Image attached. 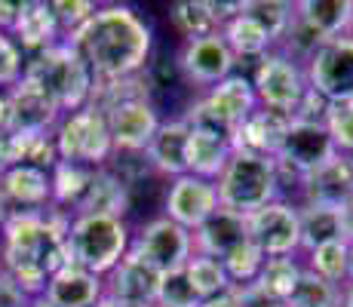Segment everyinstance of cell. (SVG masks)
I'll use <instances>...</instances> for the list:
<instances>
[{"mask_svg": "<svg viewBox=\"0 0 353 307\" xmlns=\"http://www.w3.org/2000/svg\"><path fill=\"white\" fill-rule=\"evenodd\" d=\"M65 43L77 50L92 77H135L154 52V25L129 3H105Z\"/></svg>", "mask_w": 353, "mask_h": 307, "instance_id": "obj_1", "label": "cell"}, {"mask_svg": "<svg viewBox=\"0 0 353 307\" xmlns=\"http://www.w3.org/2000/svg\"><path fill=\"white\" fill-rule=\"evenodd\" d=\"M71 212L46 206L43 212H25L0 230V268L28 298L46 292V283L65 261V234Z\"/></svg>", "mask_w": 353, "mask_h": 307, "instance_id": "obj_2", "label": "cell"}, {"mask_svg": "<svg viewBox=\"0 0 353 307\" xmlns=\"http://www.w3.org/2000/svg\"><path fill=\"white\" fill-rule=\"evenodd\" d=\"M132 249V228L126 218L83 212L71 218L65 234V261L90 270L96 277H108Z\"/></svg>", "mask_w": 353, "mask_h": 307, "instance_id": "obj_3", "label": "cell"}, {"mask_svg": "<svg viewBox=\"0 0 353 307\" xmlns=\"http://www.w3.org/2000/svg\"><path fill=\"white\" fill-rule=\"evenodd\" d=\"M25 80H31L37 90H43L59 105L62 114L80 111L90 105L92 92V74L86 61L77 56L71 43L59 40L56 46L25 59Z\"/></svg>", "mask_w": 353, "mask_h": 307, "instance_id": "obj_4", "label": "cell"}, {"mask_svg": "<svg viewBox=\"0 0 353 307\" xmlns=\"http://www.w3.org/2000/svg\"><path fill=\"white\" fill-rule=\"evenodd\" d=\"M215 190H219V206L243 218L283 197L274 157L246 151L230 154L221 175L215 179Z\"/></svg>", "mask_w": 353, "mask_h": 307, "instance_id": "obj_5", "label": "cell"}, {"mask_svg": "<svg viewBox=\"0 0 353 307\" xmlns=\"http://www.w3.org/2000/svg\"><path fill=\"white\" fill-rule=\"evenodd\" d=\"M52 139H56L59 160L77 163V166H86V169L108 166V160L114 154V139H111V129H108V117L92 105L71 111V114H62L59 126L52 129Z\"/></svg>", "mask_w": 353, "mask_h": 307, "instance_id": "obj_6", "label": "cell"}, {"mask_svg": "<svg viewBox=\"0 0 353 307\" xmlns=\"http://www.w3.org/2000/svg\"><path fill=\"white\" fill-rule=\"evenodd\" d=\"M255 111H258V99L252 90V80L246 74L234 71L221 83H215L212 90L203 92L181 117H185L188 126H212V129L234 135V129L243 120L252 117Z\"/></svg>", "mask_w": 353, "mask_h": 307, "instance_id": "obj_7", "label": "cell"}, {"mask_svg": "<svg viewBox=\"0 0 353 307\" xmlns=\"http://www.w3.org/2000/svg\"><path fill=\"white\" fill-rule=\"evenodd\" d=\"M252 90L258 99V108L286 114L292 117L301 101V95L307 92V77H304V65H298L295 59H289L286 52L270 50L268 56L255 61L252 71Z\"/></svg>", "mask_w": 353, "mask_h": 307, "instance_id": "obj_8", "label": "cell"}, {"mask_svg": "<svg viewBox=\"0 0 353 307\" xmlns=\"http://www.w3.org/2000/svg\"><path fill=\"white\" fill-rule=\"evenodd\" d=\"M129 252L145 258L160 274H169V270H181L194 258V234L181 224H175L172 218L157 215L132 234V249Z\"/></svg>", "mask_w": 353, "mask_h": 307, "instance_id": "obj_9", "label": "cell"}, {"mask_svg": "<svg viewBox=\"0 0 353 307\" xmlns=\"http://www.w3.org/2000/svg\"><path fill=\"white\" fill-rule=\"evenodd\" d=\"M246 234L249 243H255L264 252V258H286L301 252V218H298V203L280 200L268 203L264 209L246 215Z\"/></svg>", "mask_w": 353, "mask_h": 307, "instance_id": "obj_10", "label": "cell"}, {"mask_svg": "<svg viewBox=\"0 0 353 307\" xmlns=\"http://www.w3.org/2000/svg\"><path fill=\"white\" fill-rule=\"evenodd\" d=\"M304 77L314 92H320L325 101L353 99V37L325 40L320 50L304 65Z\"/></svg>", "mask_w": 353, "mask_h": 307, "instance_id": "obj_11", "label": "cell"}, {"mask_svg": "<svg viewBox=\"0 0 353 307\" xmlns=\"http://www.w3.org/2000/svg\"><path fill=\"white\" fill-rule=\"evenodd\" d=\"M175 59H179L181 77H185L188 83L200 86V90H212L215 83L230 77L236 68V56L225 43L221 31L209 34V37H200V40H185L181 50L175 52Z\"/></svg>", "mask_w": 353, "mask_h": 307, "instance_id": "obj_12", "label": "cell"}, {"mask_svg": "<svg viewBox=\"0 0 353 307\" xmlns=\"http://www.w3.org/2000/svg\"><path fill=\"white\" fill-rule=\"evenodd\" d=\"M215 209H219L215 181L200 179V175H191V172L169 181L166 197H163V215L172 218L175 224H181V228L191 230V234Z\"/></svg>", "mask_w": 353, "mask_h": 307, "instance_id": "obj_13", "label": "cell"}, {"mask_svg": "<svg viewBox=\"0 0 353 307\" xmlns=\"http://www.w3.org/2000/svg\"><path fill=\"white\" fill-rule=\"evenodd\" d=\"M62 120L59 105L31 80H19L12 90H6V132L12 135H34L52 132Z\"/></svg>", "mask_w": 353, "mask_h": 307, "instance_id": "obj_14", "label": "cell"}, {"mask_svg": "<svg viewBox=\"0 0 353 307\" xmlns=\"http://www.w3.org/2000/svg\"><path fill=\"white\" fill-rule=\"evenodd\" d=\"M108 129L114 139V151H145L154 132L160 129V114L151 99H129L105 111Z\"/></svg>", "mask_w": 353, "mask_h": 307, "instance_id": "obj_15", "label": "cell"}, {"mask_svg": "<svg viewBox=\"0 0 353 307\" xmlns=\"http://www.w3.org/2000/svg\"><path fill=\"white\" fill-rule=\"evenodd\" d=\"M353 194V157L335 154L329 163L304 179L301 184V203H316V206H347Z\"/></svg>", "mask_w": 353, "mask_h": 307, "instance_id": "obj_16", "label": "cell"}, {"mask_svg": "<svg viewBox=\"0 0 353 307\" xmlns=\"http://www.w3.org/2000/svg\"><path fill=\"white\" fill-rule=\"evenodd\" d=\"M10 37L16 40V46L25 52V59L56 46L59 40H62V31H59V22H56V16H52L50 0H22Z\"/></svg>", "mask_w": 353, "mask_h": 307, "instance_id": "obj_17", "label": "cell"}, {"mask_svg": "<svg viewBox=\"0 0 353 307\" xmlns=\"http://www.w3.org/2000/svg\"><path fill=\"white\" fill-rule=\"evenodd\" d=\"M160 277H163L160 270H154L145 258H139L135 252H129L123 261L105 277V295L123 298V301H132V304L154 307Z\"/></svg>", "mask_w": 353, "mask_h": 307, "instance_id": "obj_18", "label": "cell"}, {"mask_svg": "<svg viewBox=\"0 0 353 307\" xmlns=\"http://www.w3.org/2000/svg\"><path fill=\"white\" fill-rule=\"evenodd\" d=\"M188 139H191V126L185 117L163 120L160 129L154 132L151 145L145 148V157L151 163L154 172L166 175L169 181L188 172Z\"/></svg>", "mask_w": 353, "mask_h": 307, "instance_id": "obj_19", "label": "cell"}, {"mask_svg": "<svg viewBox=\"0 0 353 307\" xmlns=\"http://www.w3.org/2000/svg\"><path fill=\"white\" fill-rule=\"evenodd\" d=\"M46 301L56 307H96L105 298V277H96L77 264H62L46 283Z\"/></svg>", "mask_w": 353, "mask_h": 307, "instance_id": "obj_20", "label": "cell"}, {"mask_svg": "<svg viewBox=\"0 0 353 307\" xmlns=\"http://www.w3.org/2000/svg\"><path fill=\"white\" fill-rule=\"evenodd\" d=\"M246 218L228 212V209H215L200 228L194 230V255H209V258H225L234 252L240 243H246Z\"/></svg>", "mask_w": 353, "mask_h": 307, "instance_id": "obj_21", "label": "cell"}, {"mask_svg": "<svg viewBox=\"0 0 353 307\" xmlns=\"http://www.w3.org/2000/svg\"><path fill=\"white\" fill-rule=\"evenodd\" d=\"M230 154H234V145L228 132L212 126H191V139H188V172L191 175L215 181Z\"/></svg>", "mask_w": 353, "mask_h": 307, "instance_id": "obj_22", "label": "cell"}, {"mask_svg": "<svg viewBox=\"0 0 353 307\" xmlns=\"http://www.w3.org/2000/svg\"><path fill=\"white\" fill-rule=\"evenodd\" d=\"M286 114L268 111V108H258L249 120H243L240 126L230 135V145L234 151H246V154H261V157H274L280 148V139L289 126Z\"/></svg>", "mask_w": 353, "mask_h": 307, "instance_id": "obj_23", "label": "cell"}, {"mask_svg": "<svg viewBox=\"0 0 353 307\" xmlns=\"http://www.w3.org/2000/svg\"><path fill=\"white\" fill-rule=\"evenodd\" d=\"M0 188L3 194L16 203L22 212H43L52 203V188H50V172L37 166H10L0 175Z\"/></svg>", "mask_w": 353, "mask_h": 307, "instance_id": "obj_24", "label": "cell"}, {"mask_svg": "<svg viewBox=\"0 0 353 307\" xmlns=\"http://www.w3.org/2000/svg\"><path fill=\"white\" fill-rule=\"evenodd\" d=\"M129 206H132V190H129L108 166H101V169L92 172V181H90V188H86V197H83V203L77 206V212L74 215L99 212V215L126 218Z\"/></svg>", "mask_w": 353, "mask_h": 307, "instance_id": "obj_25", "label": "cell"}, {"mask_svg": "<svg viewBox=\"0 0 353 307\" xmlns=\"http://www.w3.org/2000/svg\"><path fill=\"white\" fill-rule=\"evenodd\" d=\"M295 16L323 40H335L350 31L353 0H295Z\"/></svg>", "mask_w": 353, "mask_h": 307, "instance_id": "obj_26", "label": "cell"}, {"mask_svg": "<svg viewBox=\"0 0 353 307\" xmlns=\"http://www.w3.org/2000/svg\"><path fill=\"white\" fill-rule=\"evenodd\" d=\"M344 209L338 206H316V203H298V218H301V252L307 255L310 249L332 240H344L341 230Z\"/></svg>", "mask_w": 353, "mask_h": 307, "instance_id": "obj_27", "label": "cell"}, {"mask_svg": "<svg viewBox=\"0 0 353 307\" xmlns=\"http://www.w3.org/2000/svg\"><path fill=\"white\" fill-rule=\"evenodd\" d=\"M92 172L96 169L77 166V163H65L59 160L50 172V188H52V206L65 209V212H77V206L83 203L86 188L92 181Z\"/></svg>", "mask_w": 353, "mask_h": 307, "instance_id": "obj_28", "label": "cell"}, {"mask_svg": "<svg viewBox=\"0 0 353 307\" xmlns=\"http://www.w3.org/2000/svg\"><path fill=\"white\" fill-rule=\"evenodd\" d=\"M221 37H225V43L230 46V52H234L236 59L258 61L274 50V40L268 37V31H264L261 25H255L249 16H243V12H236L230 22L221 25Z\"/></svg>", "mask_w": 353, "mask_h": 307, "instance_id": "obj_29", "label": "cell"}, {"mask_svg": "<svg viewBox=\"0 0 353 307\" xmlns=\"http://www.w3.org/2000/svg\"><path fill=\"white\" fill-rule=\"evenodd\" d=\"M169 22L185 40H200L221 31L209 0H179L169 6Z\"/></svg>", "mask_w": 353, "mask_h": 307, "instance_id": "obj_30", "label": "cell"}, {"mask_svg": "<svg viewBox=\"0 0 353 307\" xmlns=\"http://www.w3.org/2000/svg\"><path fill=\"white\" fill-rule=\"evenodd\" d=\"M240 12L268 31V37L274 40V50H276L280 37L289 31L292 19H295V3L292 0H243Z\"/></svg>", "mask_w": 353, "mask_h": 307, "instance_id": "obj_31", "label": "cell"}, {"mask_svg": "<svg viewBox=\"0 0 353 307\" xmlns=\"http://www.w3.org/2000/svg\"><path fill=\"white\" fill-rule=\"evenodd\" d=\"M341 289L344 286L329 283V279L316 277L314 270L301 268V277L286 298V307H341Z\"/></svg>", "mask_w": 353, "mask_h": 307, "instance_id": "obj_32", "label": "cell"}, {"mask_svg": "<svg viewBox=\"0 0 353 307\" xmlns=\"http://www.w3.org/2000/svg\"><path fill=\"white\" fill-rule=\"evenodd\" d=\"M347 264H350V243L347 240H332L307 252L304 268L314 270L316 277L329 279V283L344 286L347 283Z\"/></svg>", "mask_w": 353, "mask_h": 307, "instance_id": "obj_33", "label": "cell"}, {"mask_svg": "<svg viewBox=\"0 0 353 307\" xmlns=\"http://www.w3.org/2000/svg\"><path fill=\"white\" fill-rule=\"evenodd\" d=\"M301 268L304 264L298 261L295 255H286V258H268L261 268V274H258L255 286L258 289H264L268 295H274L276 301L286 304V298L292 295V289H295L298 277H301Z\"/></svg>", "mask_w": 353, "mask_h": 307, "instance_id": "obj_34", "label": "cell"}, {"mask_svg": "<svg viewBox=\"0 0 353 307\" xmlns=\"http://www.w3.org/2000/svg\"><path fill=\"white\" fill-rule=\"evenodd\" d=\"M185 274L191 279L194 292L206 301L212 295H221V292L234 289V283L228 279V270L219 258H209V255H194L191 261L185 264Z\"/></svg>", "mask_w": 353, "mask_h": 307, "instance_id": "obj_35", "label": "cell"}, {"mask_svg": "<svg viewBox=\"0 0 353 307\" xmlns=\"http://www.w3.org/2000/svg\"><path fill=\"white\" fill-rule=\"evenodd\" d=\"M264 252L258 249L255 243H240L234 252H228L225 258H221V264H225V270H228V279L234 286H252L258 274H261V268H264Z\"/></svg>", "mask_w": 353, "mask_h": 307, "instance_id": "obj_36", "label": "cell"}, {"mask_svg": "<svg viewBox=\"0 0 353 307\" xmlns=\"http://www.w3.org/2000/svg\"><path fill=\"white\" fill-rule=\"evenodd\" d=\"M200 301L203 298L194 292V286H191V279H188L185 268L169 270V274L160 277L154 307H200Z\"/></svg>", "mask_w": 353, "mask_h": 307, "instance_id": "obj_37", "label": "cell"}, {"mask_svg": "<svg viewBox=\"0 0 353 307\" xmlns=\"http://www.w3.org/2000/svg\"><path fill=\"white\" fill-rule=\"evenodd\" d=\"M323 123L329 129L332 141H335L338 154L353 157V99L329 101V111H325Z\"/></svg>", "mask_w": 353, "mask_h": 307, "instance_id": "obj_38", "label": "cell"}, {"mask_svg": "<svg viewBox=\"0 0 353 307\" xmlns=\"http://www.w3.org/2000/svg\"><path fill=\"white\" fill-rule=\"evenodd\" d=\"M50 6L59 22V31H62V40H68L74 31L83 28L92 19V12L99 10L96 0H50Z\"/></svg>", "mask_w": 353, "mask_h": 307, "instance_id": "obj_39", "label": "cell"}, {"mask_svg": "<svg viewBox=\"0 0 353 307\" xmlns=\"http://www.w3.org/2000/svg\"><path fill=\"white\" fill-rule=\"evenodd\" d=\"M108 169H111V172L117 175V179L123 181L129 190L154 172L151 163H148V157H145V151H114L111 160H108Z\"/></svg>", "mask_w": 353, "mask_h": 307, "instance_id": "obj_40", "label": "cell"}, {"mask_svg": "<svg viewBox=\"0 0 353 307\" xmlns=\"http://www.w3.org/2000/svg\"><path fill=\"white\" fill-rule=\"evenodd\" d=\"M25 74V52L6 31H0V92L12 90Z\"/></svg>", "mask_w": 353, "mask_h": 307, "instance_id": "obj_41", "label": "cell"}, {"mask_svg": "<svg viewBox=\"0 0 353 307\" xmlns=\"http://www.w3.org/2000/svg\"><path fill=\"white\" fill-rule=\"evenodd\" d=\"M141 74H145L151 92L154 90H169V86H172L175 80L181 77L179 59L166 56V52H151V59H148V65H145V71H141Z\"/></svg>", "mask_w": 353, "mask_h": 307, "instance_id": "obj_42", "label": "cell"}, {"mask_svg": "<svg viewBox=\"0 0 353 307\" xmlns=\"http://www.w3.org/2000/svg\"><path fill=\"white\" fill-rule=\"evenodd\" d=\"M234 307H286L258 286H234Z\"/></svg>", "mask_w": 353, "mask_h": 307, "instance_id": "obj_43", "label": "cell"}, {"mask_svg": "<svg viewBox=\"0 0 353 307\" xmlns=\"http://www.w3.org/2000/svg\"><path fill=\"white\" fill-rule=\"evenodd\" d=\"M31 298L16 286V279L0 268V307H28Z\"/></svg>", "mask_w": 353, "mask_h": 307, "instance_id": "obj_44", "label": "cell"}, {"mask_svg": "<svg viewBox=\"0 0 353 307\" xmlns=\"http://www.w3.org/2000/svg\"><path fill=\"white\" fill-rule=\"evenodd\" d=\"M19 6H22V0H0V31H6V34L12 31L16 16H19Z\"/></svg>", "mask_w": 353, "mask_h": 307, "instance_id": "obj_45", "label": "cell"}, {"mask_svg": "<svg viewBox=\"0 0 353 307\" xmlns=\"http://www.w3.org/2000/svg\"><path fill=\"white\" fill-rule=\"evenodd\" d=\"M19 215H25V212H22V209L16 206V203L10 200V197L3 194V188H0V230H3V228H6V224H10V221H16Z\"/></svg>", "mask_w": 353, "mask_h": 307, "instance_id": "obj_46", "label": "cell"}, {"mask_svg": "<svg viewBox=\"0 0 353 307\" xmlns=\"http://www.w3.org/2000/svg\"><path fill=\"white\" fill-rule=\"evenodd\" d=\"M10 166H16V157H12V135L0 132V175H3Z\"/></svg>", "mask_w": 353, "mask_h": 307, "instance_id": "obj_47", "label": "cell"}, {"mask_svg": "<svg viewBox=\"0 0 353 307\" xmlns=\"http://www.w3.org/2000/svg\"><path fill=\"white\" fill-rule=\"evenodd\" d=\"M200 307H234V289L221 292V295L206 298V301H200Z\"/></svg>", "mask_w": 353, "mask_h": 307, "instance_id": "obj_48", "label": "cell"}, {"mask_svg": "<svg viewBox=\"0 0 353 307\" xmlns=\"http://www.w3.org/2000/svg\"><path fill=\"white\" fill-rule=\"evenodd\" d=\"M96 307H145V304H132V301H123V298H114V295H105Z\"/></svg>", "mask_w": 353, "mask_h": 307, "instance_id": "obj_49", "label": "cell"}, {"mask_svg": "<svg viewBox=\"0 0 353 307\" xmlns=\"http://www.w3.org/2000/svg\"><path fill=\"white\" fill-rule=\"evenodd\" d=\"M341 307H353V283H344V289H341Z\"/></svg>", "mask_w": 353, "mask_h": 307, "instance_id": "obj_50", "label": "cell"}, {"mask_svg": "<svg viewBox=\"0 0 353 307\" xmlns=\"http://www.w3.org/2000/svg\"><path fill=\"white\" fill-rule=\"evenodd\" d=\"M0 132H6V92H0Z\"/></svg>", "mask_w": 353, "mask_h": 307, "instance_id": "obj_51", "label": "cell"}, {"mask_svg": "<svg viewBox=\"0 0 353 307\" xmlns=\"http://www.w3.org/2000/svg\"><path fill=\"white\" fill-rule=\"evenodd\" d=\"M28 307H56L52 301H46V295H37V298H31Z\"/></svg>", "mask_w": 353, "mask_h": 307, "instance_id": "obj_52", "label": "cell"}, {"mask_svg": "<svg viewBox=\"0 0 353 307\" xmlns=\"http://www.w3.org/2000/svg\"><path fill=\"white\" fill-rule=\"evenodd\" d=\"M347 283H353V243H350V264H347Z\"/></svg>", "mask_w": 353, "mask_h": 307, "instance_id": "obj_53", "label": "cell"}, {"mask_svg": "<svg viewBox=\"0 0 353 307\" xmlns=\"http://www.w3.org/2000/svg\"><path fill=\"white\" fill-rule=\"evenodd\" d=\"M344 212H347L353 218V194H350V200H347V206H344Z\"/></svg>", "mask_w": 353, "mask_h": 307, "instance_id": "obj_54", "label": "cell"}, {"mask_svg": "<svg viewBox=\"0 0 353 307\" xmlns=\"http://www.w3.org/2000/svg\"><path fill=\"white\" fill-rule=\"evenodd\" d=\"M347 34H350V37H353V22H350V31H347Z\"/></svg>", "mask_w": 353, "mask_h": 307, "instance_id": "obj_55", "label": "cell"}]
</instances>
